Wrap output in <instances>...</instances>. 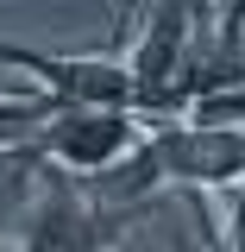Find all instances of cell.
I'll return each mask as SVG.
<instances>
[{
  "label": "cell",
  "mask_w": 245,
  "mask_h": 252,
  "mask_svg": "<svg viewBox=\"0 0 245 252\" xmlns=\"http://www.w3.org/2000/svg\"><path fill=\"white\" fill-rule=\"evenodd\" d=\"M126 215L132 208L107 202L88 177L38 164V195H31L19 252H113L126 233Z\"/></svg>",
  "instance_id": "1"
},
{
  "label": "cell",
  "mask_w": 245,
  "mask_h": 252,
  "mask_svg": "<svg viewBox=\"0 0 245 252\" xmlns=\"http://www.w3.org/2000/svg\"><path fill=\"white\" fill-rule=\"evenodd\" d=\"M226 94H245V0L189 6V57H183L176 101L189 114V107L226 101Z\"/></svg>",
  "instance_id": "2"
},
{
  "label": "cell",
  "mask_w": 245,
  "mask_h": 252,
  "mask_svg": "<svg viewBox=\"0 0 245 252\" xmlns=\"http://www.w3.org/2000/svg\"><path fill=\"white\" fill-rule=\"evenodd\" d=\"M63 101L57 94H38V89H0V158L31 145V132L44 120H57Z\"/></svg>",
  "instance_id": "3"
},
{
  "label": "cell",
  "mask_w": 245,
  "mask_h": 252,
  "mask_svg": "<svg viewBox=\"0 0 245 252\" xmlns=\"http://www.w3.org/2000/svg\"><path fill=\"white\" fill-rule=\"evenodd\" d=\"M214 240H220V252H245V189L226 195V233L214 227Z\"/></svg>",
  "instance_id": "4"
}]
</instances>
